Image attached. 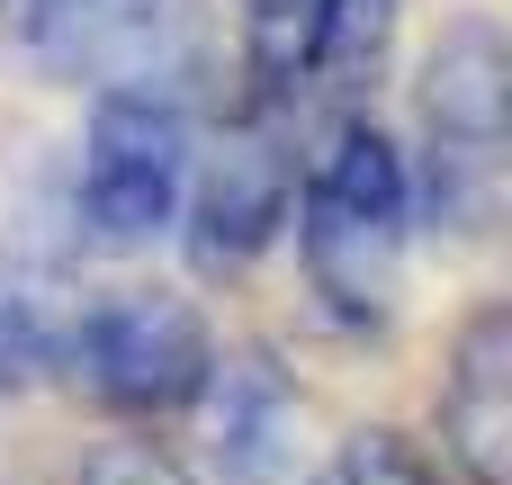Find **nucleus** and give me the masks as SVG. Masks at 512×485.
I'll list each match as a JSON object with an SVG mask.
<instances>
[{
	"instance_id": "39448f33",
	"label": "nucleus",
	"mask_w": 512,
	"mask_h": 485,
	"mask_svg": "<svg viewBox=\"0 0 512 485\" xmlns=\"http://www.w3.org/2000/svg\"><path fill=\"white\" fill-rule=\"evenodd\" d=\"M27 54L90 90H162L198 54L189 0H27Z\"/></svg>"
},
{
	"instance_id": "f257e3e1",
	"label": "nucleus",
	"mask_w": 512,
	"mask_h": 485,
	"mask_svg": "<svg viewBox=\"0 0 512 485\" xmlns=\"http://www.w3.org/2000/svg\"><path fill=\"white\" fill-rule=\"evenodd\" d=\"M297 252L306 288L333 324L378 333L405 297V234H414V171L378 117H333L297 180Z\"/></svg>"
},
{
	"instance_id": "7ed1b4c3",
	"label": "nucleus",
	"mask_w": 512,
	"mask_h": 485,
	"mask_svg": "<svg viewBox=\"0 0 512 485\" xmlns=\"http://www.w3.org/2000/svg\"><path fill=\"white\" fill-rule=\"evenodd\" d=\"M72 378L108 405V414H189L207 405L216 378V324L198 315V297L180 288H108L72 333H63Z\"/></svg>"
},
{
	"instance_id": "20e7f679",
	"label": "nucleus",
	"mask_w": 512,
	"mask_h": 485,
	"mask_svg": "<svg viewBox=\"0 0 512 485\" xmlns=\"http://www.w3.org/2000/svg\"><path fill=\"white\" fill-rule=\"evenodd\" d=\"M189 189V117L171 90H99L81 135V225L108 252H144L180 225Z\"/></svg>"
},
{
	"instance_id": "ddd939ff",
	"label": "nucleus",
	"mask_w": 512,
	"mask_h": 485,
	"mask_svg": "<svg viewBox=\"0 0 512 485\" xmlns=\"http://www.w3.org/2000/svg\"><path fill=\"white\" fill-rule=\"evenodd\" d=\"M81 485H189V468H180L171 450H153V441H108V450L81 468Z\"/></svg>"
},
{
	"instance_id": "9b49d317",
	"label": "nucleus",
	"mask_w": 512,
	"mask_h": 485,
	"mask_svg": "<svg viewBox=\"0 0 512 485\" xmlns=\"http://www.w3.org/2000/svg\"><path fill=\"white\" fill-rule=\"evenodd\" d=\"M54 360H63V324L45 315V297L27 279H0V396L36 387Z\"/></svg>"
},
{
	"instance_id": "f03ea898",
	"label": "nucleus",
	"mask_w": 512,
	"mask_h": 485,
	"mask_svg": "<svg viewBox=\"0 0 512 485\" xmlns=\"http://www.w3.org/2000/svg\"><path fill=\"white\" fill-rule=\"evenodd\" d=\"M414 108L432 135V216L486 234L504 207V135H512V36L495 9L441 18L414 72Z\"/></svg>"
},
{
	"instance_id": "0eeeda50",
	"label": "nucleus",
	"mask_w": 512,
	"mask_h": 485,
	"mask_svg": "<svg viewBox=\"0 0 512 485\" xmlns=\"http://www.w3.org/2000/svg\"><path fill=\"white\" fill-rule=\"evenodd\" d=\"M441 441L468 485H512V306H477L450 342Z\"/></svg>"
},
{
	"instance_id": "1a4fd4ad",
	"label": "nucleus",
	"mask_w": 512,
	"mask_h": 485,
	"mask_svg": "<svg viewBox=\"0 0 512 485\" xmlns=\"http://www.w3.org/2000/svg\"><path fill=\"white\" fill-rule=\"evenodd\" d=\"M387 45H396V0H324L315 18V54H306V90H369L387 72Z\"/></svg>"
},
{
	"instance_id": "423d86ee",
	"label": "nucleus",
	"mask_w": 512,
	"mask_h": 485,
	"mask_svg": "<svg viewBox=\"0 0 512 485\" xmlns=\"http://www.w3.org/2000/svg\"><path fill=\"white\" fill-rule=\"evenodd\" d=\"M288 207H297V153L279 144L270 117L234 126L180 189V225H189V270L207 279H234L252 270L279 234H288Z\"/></svg>"
},
{
	"instance_id": "f8f14e48",
	"label": "nucleus",
	"mask_w": 512,
	"mask_h": 485,
	"mask_svg": "<svg viewBox=\"0 0 512 485\" xmlns=\"http://www.w3.org/2000/svg\"><path fill=\"white\" fill-rule=\"evenodd\" d=\"M306 485H441V477L405 432H351V441H333V459Z\"/></svg>"
},
{
	"instance_id": "6e6552de",
	"label": "nucleus",
	"mask_w": 512,
	"mask_h": 485,
	"mask_svg": "<svg viewBox=\"0 0 512 485\" xmlns=\"http://www.w3.org/2000/svg\"><path fill=\"white\" fill-rule=\"evenodd\" d=\"M207 396H216V450H225V468H234V477H243V485H288V477H297L306 405H297V387L279 378V360H270V351H243L234 369L216 360Z\"/></svg>"
},
{
	"instance_id": "9d476101",
	"label": "nucleus",
	"mask_w": 512,
	"mask_h": 485,
	"mask_svg": "<svg viewBox=\"0 0 512 485\" xmlns=\"http://www.w3.org/2000/svg\"><path fill=\"white\" fill-rule=\"evenodd\" d=\"M315 18H324V0H252V9H243V72H252V99H261V108L306 99Z\"/></svg>"
}]
</instances>
